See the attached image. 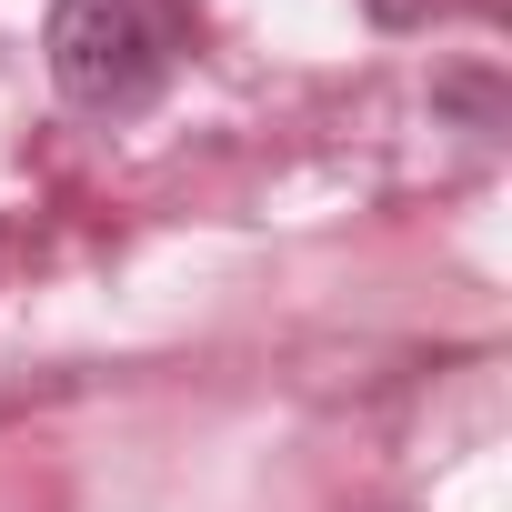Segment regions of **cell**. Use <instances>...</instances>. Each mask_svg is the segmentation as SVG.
<instances>
[{"label": "cell", "mask_w": 512, "mask_h": 512, "mask_svg": "<svg viewBox=\"0 0 512 512\" xmlns=\"http://www.w3.org/2000/svg\"><path fill=\"white\" fill-rule=\"evenodd\" d=\"M372 11H382V21H412V11H422V0H372Z\"/></svg>", "instance_id": "7a4b0ae2"}, {"label": "cell", "mask_w": 512, "mask_h": 512, "mask_svg": "<svg viewBox=\"0 0 512 512\" xmlns=\"http://www.w3.org/2000/svg\"><path fill=\"white\" fill-rule=\"evenodd\" d=\"M181 0H61L51 11V81L81 111H141L181 61Z\"/></svg>", "instance_id": "6da1fadb"}]
</instances>
